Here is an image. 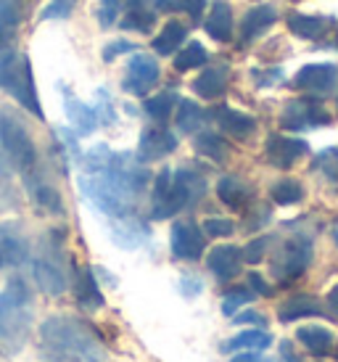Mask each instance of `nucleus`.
Wrapping results in <instances>:
<instances>
[{
  "label": "nucleus",
  "instance_id": "obj_1",
  "mask_svg": "<svg viewBox=\"0 0 338 362\" xmlns=\"http://www.w3.org/2000/svg\"><path fill=\"white\" fill-rule=\"evenodd\" d=\"M151 175L146 164L127 151H111L95 146L82 156L80 188L98 211L114 220L129 217L138 206Z\"/></svg>",
  "mask_w": 338,
  "mask_h": 362
},
{
  "label": "nucleus",
  "instance_id": "obj_2",
  "mask_svg": "<svg viewBox=\"0 0 338 362\" xmlns=\"http://www.w3.org/2000/svg\"><path fill=\"white\" fill-rule=\"evenodd\" d=\"M40 346L48 362H109L95 328L71 315H53L42 322Z\"/></svg>",
  "mask_w": 338,
  "mask_h": 362
},
{
  "label": "nucleus",
  "instance_id": "obj_3",
  "mask_svg": "<svg viewBox=\"0 0 338 362\" xmlns=\"http://www.w3.org/2000/svg\"><path fill=\"white\" fill-rule=\"evenodd\" d=\"M35 320V299L24 278H11L0 291V354L13 357L27 344Z\"/></svg>",
  "mask_w": 338,
  "mask_h": 362
},
{
  "label": "nucleus",
  "instance_id": "obj_4",
  "mask_svg": "<svg viewBox=\"0 0 338 362\" xmlns=\"http://www.w3.org/2000/svg\"><path fill=\"white\" fill-rule=\"evenodd\" d=\"M37 164V148L30 130L8 109L0 111V175L30 172Z\"/></svg>",
  "mask_w": 338,
  "mask_h": 362
},
{
  "label": "nucleus",
  "instance_id": "obj_5",
  "mask_svg": "<svg viewBox=\"0 0 338 362\" xmlns=\"http://www.w3.org/2000/svg\"><path fill=\"white\" fill-rule=\"evenodd\" d=\"M64 238H66V230H61V228L45 233L40 238L35 264H32L37 288L48 296H61L69 288V275H66V264H64Z\"/></svg>",
  "mask_w": 338,
  "mask_h": 362
},
{
  "label": "nucleus",
  "instance_id": "obj_6",
  "mask_svg": "<svg viewBox=\"0 0 338 362\" xmlns=\"http://www.w3.org/2000/svg\"><path fill=\"white\" fill-rule=\"evenodd\" d=\"M0 88L8 95H13L32 117L45 119V111H42L37 88H35V77H32L30 59L24 53H16L13 48L0 53Z\"/></svg>",
  "mask_w": 338,
  "mask_h": 362
},
{
  "label": "nucleus",
  "instance_id": "obj_7",
  "mask_svg": "<svg viewBox=\"0 0 338 362\" xmlns=\"http://www.w3.org/2000/svg\"><path fill=\"white\" fill-rule=\"evenodd\" d=\"M312 262V243L307 238H291L272 257V275L280 283H291L301 278Z\"/></svg>",
  "mask_w": 338,
  "mask_h": 362
},
{
  "label": "nucleus",
  "instance_id": "obj_8",
  "mask_svg": "<svg viewBox=\"0 0 338 362\" xmlns=\"http://www.w3.org/2000/svg\"><path fill=\"white\" fill-rule=\"evenodd\" d=\"M280 124L293 132L315 130V127L330 124V114L317 98H293L286 103V109L280 114Z\"/></svg>",
  "mask_w": 338,
  "mask_h": 362
},
{
  "label": "nucleus",
  "instance_id": "obj_9",
  "mask_svg": "<svg viewBox=\"0 0 338 362\" xmlns=\"http://www.w3.org/2000/svg\"><path fill=\"white\" fill-rule=\"evenodd\" d=\"M182 209H185V206H182L180 193H177V188H175V172L164 167V170L153 177L148 217L151 220H169V217H175V214Z\"/></svg>",
  "mask_w": 338,
  "mask_h": 362
},
{
  "label": "nucleus",
  "instance_id": "obj_10",
  "mask_svg": "<svg viewBox=\"0 0 338 362\" xmlns=\"http://www.w3.org/2000/svg\"><path fill=\"white\" fill-rule=\"evenodd\" d=\"M169 249L177 259L196 262L206 249V238L196 222H175L172 225V235H169Z\"/></svg>",
  "mask_w": 338,
  "mask_h": 362
},
{
  "label": "nucleus",
  "instance_id": "obj_11",
  "mask_svg": "<svg viewBox=\"0 0 338 362\" xmlns=\"http://www.w3.org/2000/svg\"><path fill=\"white\" fill-rule=\"evenodd\" d=\"M159 82V64L151 59L148 53H132L127 61V77H124V90L132 95H146V93Z\"/></svg>",
  "mask_w": 338,
  "mask_h": 362
},
{
  "label": "nucleus",
  "instance_id": "obj_12",
  "mask_svg": "<svg viewBox=\"0 0 338 362\" xmlns=\"http://www.w3.org/2000/svg\"><path fill=\"white\" fill-rule=\"evenodd\" d=\"M338 85V66L336 64H309L296 74L293 88L315 93V95H328Z\"/></svg>",
  "mask_w": 338,
  "mask_h": 362
},
{
  "label": "nucleus",
  "instance_id": "obj_13",
  "mask_svg": "<svg viewBox=\"0 0 338 362\" xmlns=\"http://www.w3.org/2000/svg\"><path fill=\"white\" fill-rule=\"evenodd\" d=\"M30 257V243L24 238L19 225L0 222V270L3 267H19Z\"/></svg>",
  "mask_w": 338,
  "mask_h": 362
},
{
  "label": "nucleus",
  "instance_id": "obj_14",
  "mask_svg": "<svg viewBox=\"0 0 338 362\" xmlns=\"http://www.w3.org/2000/svg\"><path fill=\"white\" fill-rule=\"evenodd\" d=\"M177 148V138L175 132H169L167 127H148V130L140 132V143H138V159L143 164H151V161H159L164 156Z\"/></svg>",
  "mask_w": 338,
  "mask_h": 362
},
{
  "label": "nucleus",
  "instance_id": "obj_15",
  "mask_svg": "<svg viewBox=\"0 0 338 362\" xmlns=\"http://www.w3.org/2000/svg\"><path fill=\"white\" fill-rule=\"evenodd\" d=\"M307 151H309V146L301 141V138H286V135H269L267 146H264L267 161L272 167H278V170L293 167Z\"/></svg>",
  "mask_w": 338,
  "mask_h": 362
},
{
  "label": "nucleus",
  "instance_id": "obj_16",
  "mask_svg": "<svg viewBox=\"0 0 338 362\" xmlns=\"http://www.w3.org/2000/svg\"><path fill=\"white\" fill-rule=\"evenodd\" d=\"M240 264H243V254H240L238 246H230V243H225V246H214V249L209 252V257H206V267H209V272L222 283L233 281V278L240 272Z\"/></svg>",
  "mask_w": 338,
  "mask_h": 362
},
{
  "label": "nucleus",
  "instance_id": "obj_17",
  "mask_svg": "<svg viewBox=\"0 0 338 362\" xmlns=\"http://www.w3.org/2000/svg\"><path fill=\"white\" fill-rule=\"evenodd\" d=\"M24 182H27V193L35 202V206L40 211H48V214H61L64 211V202H61V193L50 185L45 177L35 175V170L24 172Z\"/></svg>",
  "mask_w": 338,
  "mask_h": 362
},
{
  "label": "nucleus",
  "instance_id": "obj_18",
  "mask_svg": "<svg viewBox=\"0 0 338 362\" xmlns=\"http://www.w3.org/2000/svg\"><path fill=\"white\" fill-rule=\"evenodd\" d=\"M74 296H77L82 310L88 312L100 310L106 304V299H103V293L98 288V281H95V272L88 264H77L74 267Z\"/></svg>",
  "mask_w": 338,
  "mask_h": 362
},
{
  "label": "nucleus",
  "instance_id": "obj_19",
  "mask_svg": "<svg viewBox=\"0 0 338 362\" xmlns=\"http://www.w3.org/2000/svg\"><path fill=\"white\" fill-rule=\"evenodd\" d=\"M214 119L222 127V132L230 135V138H235V141H249L251 135L257 132V119L254 117L243 114V111L230 109V106L214 109Z\"/></svg>",
  "mask_w": 338,
  "mask_h": 362
},
{
  "label": "nucleus",
  "instance_id": "obj_20",
  "mask_svg": "<svg viewBox=\"0 0 338 362\" xmlns=\"http://www.w3.org/2000/svg\"><path fill=\"white\" fill-rule=\"evenodd\" d=\"M64 111H66V119L71 122V127L77 130V135H90V132L98 130V114L93 106H85V101L74 98L69 93V88H64Z\"/></svg>",
  "mask_w": 338,
  "mask_h": 362
},
{
  "label": "nucleus",
  "instance_id": "obj_21",
  "mask_svg": "<svg viewBox=\"0 0 338 362\" xmlns=\"http://www.w3.org/2000/svg\"><path fill=\"white\" fill-rule=\"evenodd\" d=\"M175 188L180 193V202L182 206L188 209L193 204H199L204 199V193H206V180H204V175L196 172L193 167H180L175 172Z\"/></svg>",
  "mask_w": 338,
  "mask_h": 362
},
{
  "label": "nucleus",
  "instance_id": "obj_22",
  "mask_svg": "<svg viewBox=\"0 0 338 362\" xmlns=\"http://www.w3.org/2000/svg\"><path fill=\"white\" fill-rule=\"evenodd\" d=\"M228 66H209V69H204L193 80V93L201 95V98H206V101H214L219 98L222 93L228 90Z\"/></svg>",
  "mask_w": 338,
  "mask_h": 362
},
{
  "label": "nucleus",
  "instance_id": "obj_23",
  "mask_svg": "<svg viewBox=\"0 0 338 362\" xmlns=\"http://www.w3.org/2000/svg\"><path fill=\"white\" fill-rule=\"evenodd\" d=\"M217 196L219 202L225 204V206H230V209H243L251 202L254 191H251V185L246 180H240L235 175H225L217 182Z\"/></svg>",
  "mask_w": 338,
  "mask_h": 362
},
{
  "label": "nucleus",
  "instance_id": "obj_24",
  "mask_svg": "<svg viewBox=\"0 0 338 362\" xmlns=\"http://www.w3.org/2000/svg\"><path fill=\"white\" fill-rule=\"evenodd\" d=\"M21 19L24 16H21L19 0H0V53L13 48Z\"/></svg>",
  "mask_w": 338,
  "mask_h": 362
},
{
  "label": "nucleus",
  "instance_id": "obj_25",
  "mask_svg": "<svg viewBox=\"0 0 338 362\" xmlns=\"http://www.w3.org/2000/svg\"><path fill=\"white\" fill-rule=\"evenodd\" d=\"M275 21H278V11L272 8V6H257V8H251L243 16V24H240V40L251 42L262 32H267Z\"/></svg>",
  "mask_w": 338,
  "mask_h": 362
},
{
  "label": "nucleus",
  "instance_id": "obj_26",
  "mask_svg": "<svg viewBox=\"0 0 338 362\" xmlns=\"http://www.w3.org/2000/svg\"><path fill=\"white\" fill-rule=\"evenodd\" d=\"M204 30L209 37L219 42H228L233 37V8H230L225 0H214L211 3V13L206 24H204Z\"/></svg>",
  "mask_w": 338,
  "mask_h": 362
},
{
  "label": "nucleus",
  "instance_id": "obj_27",
  "mask_svg": "<svg viewBox=\"0 0 338 362\" xmlns=\"http://www.w3.org/2000/svg\"><path fill=\"white\" fill-rule=\"evenodd\" d=\"M317 315H325V310L315 296H307V293L291 296L289 302H283L278 310L280 322H293L298 317H317Z\"/></svg>",
  "mask_w": 338,
  "mask_h": 362
},
{
  "label": "nucleus",
  "instance_id": "obj_28",
  "mask_svg": "<svg viewBox=\"0 0 338 362\" xmlns=\"http://www.w3.org/2000/svg\"><path fill=\"white\" fill-rule=\"evenodd\" d=\"M296 339L307 346V352L317 354V357H325L333 349V333L328 328H322V325H304V328H298Z\"/></svg>",
  "mask_w": 338,
  "mask_h": 362
},
{
  "label": "nucleus",
  "instance_id": "obj_29",
  "mask_svg": "<svg viewBox=\"0 0 338 362\" xmlns=\"http://www.w3.org/2000/svg\"><path fill=\"white\" fill-rule=\"evenodd\" d=\"M330 21L325 16H307V13H291L289 16V30L301 37V40H317L325 35Z\"/></svg>",
  "mask_w": 338,
  "mask_h": 362
},
{
  "label": "nucleus",
  "instance_id": "obj_30",
  "mask_svg": "<svg viewBox=\"0 0 338 362\" xmlns=\"http://www.w3.org/2000/svg\"><path fill=\"white\" fill-rule=\"evenodd\" d=\"M272 344V336L267 331H243L222 344V352H262Z\"/></svg>",
  "mask_w": 338,
  "mask_h": 362
},
{
  "label": "nucleus",
  "instance_id": "obj_31",
  "mask_svg": "<svg viewBox=\"0 0 338 362\" xmlns=\"http://www.w3.org/2000/svg\"><path fill=\"white\" fill-rule=\"evenodd\" d=\"M185 37H188V27L180 24V21H169L167 27L153 37V51L159 56H172L185 42Z\"/></svg>",
  "mask_w": 338,
  "mask_h": 362
},
{
  "label": "nucleus",
  "instance_id": "obj_32",
  "mask_svg": "<svg viewBox=\"0 0 338 362\" xmlns=\"http://www.w3.org/2000/svg\"><path fill=\"white\" fill-rule=\"evenodd\" d=\"M196 151H199L204 159L225 164L230 156V146L225 143L222 135H217V132H199V135H196Z\"/></svg>",
  "mask_w": 338,
  "mask_h": 362
},
{
  "label": "nucleus",
  "instance_id": "obj_33",
  "mask_svg": "<svg viewBox=\"0 0 338 362\" xmlns=\"http://www.w3.org/2000/svg\"><path fill=\"white\" fill-rule=\"evenodd\" d=\"M122 27L124 30L148 32L153 27V11L148 8V0H129L127 13L122 19Z\"/></svg>",
  "mask_w": 338,
  "mask_h": 362
},
{
  "label": "nucleus",
  "instance_id": "obj_34",
  "mask_svg": "<svg viewBox=\"0 0 338 362\" xmlns=\"http://www.w3.org/2000/svg\"><path fill=\"white\" fill-rule=\"evenodd\" d=\"M146 235H148L146 228H143L138 220H132V214H129V217H120V220L114 222V241L120 243V246H124V249H127V246L129 249L138 246Z\"/></svg>",
  "mask_w": 338,
  "mask_h": 362
},
{
  "label": "nucleus",
  "instance_id": "obj_35",
  "mask_svg": "<svg viewBox=\"0 0 338 362\" xmlns=\"http://www.w3.org/2000/svg\"><path fill=\"white\" fill-rule=\"evenodd\" d=\"M175 106H177V95H175V93H169V90H164V93H159V95H151V98H146V103H143V111H146L153 122L164 124V122H169V117H172Z\"/></svg>",
  "mask_w": 338,
  "mask_h": 362
},
{
  "label": "nucleus",
  "instance_id": "obj_36",
  "mask_svg": "<svg viewBox=\"0 0 338 362\" xmlns=\"http://www.w3.org/2000/svg\"><path fill=\"white\" fill-rule=\"evenodd\" d=\"M206 111L201 109L199 103L193 101H180V109H177V127L180 132H185V135H190V132H199V127L206 122Z\"/></svg>",
  "mask_w": 338,
  "mask_h": 362
},
{
  "label": "nucleus",
  "instance_id": "obj_37",
  "mask_svg": "<svg viewBox=\"0 0 338 362\" xmlns=\"http://www.w3.org/2000/svg\"><path fill=\"white\" fill-rule=\"evenodd\" d=\"M206 59H209L206 48H204L201 42H190V45H185L182 51L175 53V69H177V71L199 69V66H204V64H206Z\"/></svg>",
  "mask_w": 338,
  "mask_h": 362
},
{
  "label": "nucleus",
  "instance_id": "obj_38",
  "mask_svg": "<svg viewBox=\"0 0 338 362\" xmlns=\"http://www.w3.org/2000/svg\"><path fill=\"white\" fill-rule=\"evenodd\" d=\"M272 202L280 204V206H291V204H298L304 199V188L298 180H280L272 185Z\"/></svg>",
  "mask_w": 338,
  "mask_h": 362
},
{
  "label": "nucleus",
  "instance_id": "obj_39",
  "mask_svg": "<svg viewBox=\"0 0 338 362\" xmlns=\"http://www.w3.org/2000/svg\"><path fill=\"white\" fill-rule=\"evenodd\" d=\"M251 299H254V291H249V288H233V291H228L225 299H222V315L233 317V315H235L243 304H249Z\"/></svg>",
  "mask_w": 338,
  "mask_h": 362
},
{
  "label": "nucleus",
  "instance_id": "obj_40",
  "mask_svg": "<svg viewBox=\"0 0 338 362\" xmlns=\"http://www.w3.org/2000/svg\"><path fill=\"white\" fill-rule=\"evenodd\" d=\"M233 233H235L233 220H225V217H209V220H204V235H209V238H228Z\"/></svg>",
  "mask_w": 338,
  "mask_h": 362
},
{
  "label": "nucleus",
  "instance_id": "obj_41",
  "mask_svg": "<svg viewBox=\"0 0 338 362\" xmlns=\"http://www.w3.org/2000/svg\"><path fill=\"white\" fill-rule=\"evenodd\" d=\"M74 3H77V0H50L48 6L40 11V21L66 19L71 11H74Z\"/></svg>",
  "mask_w": 338,
  "mask_h": 362
},
{
  "label": "nucleus",
  "instance_id": "obj_42",
  "mask_svg": "<svg viewBox=\"0 0 338 362\" xmlns=\"http://www.w3.org/2000/svg\"><path fill=\"white\" fill-rule=\"evenodd\" d=\"M315 167L325 172V177L338 182V148H328L315 159Z\"/></svg>",
  "mask_w": 338,
  "mask_h": 362
},
{
  "label": "nucleus",
  "instance_id": "obj_43",
  "mask_svg": "<svg viewBox=\"0 0 338 362\" xmlns=\"http://www.w3.org/2000/svg\"><path fill=\"white\" fill-rule=\"evenodd\" d=\"M269 243H272V238H269V235L254 238L246 249H240V254H243V262H249V264H259V262L264 259V252H267Z\"/></svg>",
  "mask_w": 338,
  "mask_h": 362
},
{
  "label": "nucleus",
  "instance_id": "obj_44",
  "mask_svg": "<svg viewBox=\"0 0 338 362\" xmlns=\"http://www.w3.org/2000/svg\"><path fill=\"white\" fill-rule=\"evenodd\" d=\"M122 6L124 0H100V8H98V21L100 27H114L117 24V16H120Z\"/></svg>",
  "mask_w": 338,
  "mask_h": 362
},
{
  "label": "nucleus",
  "instance_id": "obj_45",
  "mask_svg": "<svg viewBox=\"0 0 338 362\" xmlns=\"http://www.w3.org/2000/svg\"><path fill=\"white\" fill-rule=\"evenodd\" d=\"M98 106H95V114H98V122L100 124H114L117 122V111H114V106H111V98L109 93L98 90Z\"/></svg>",
  "mask_w": 338,
  "mask_h": 362
},
{
  "label": "nucleus",
  "instance_id": "obj_46",
  "mask_svg": "<svg viewBox=\"0 0 338 362\" xmlns=\"http://www.w3.org/2000/svg\"><path fill=\"white\" fill-rule=\"evenodd\" d=\"M132 51H135V45L129 40H114L111 45L103 48V61H114L117 56H122V53H132Z\"/></svg>",
  "mask_w": 338,
  "mask_h": 362
},
{
  "label": "nucleus",
  "instance_id": "obj_47",
  "mask_svg": "<svg viewBox=\"0 0 338 362\" xmlns=\"http://www.w3.org/2000/svg\"><path fill=\"white\" fill-rule=\"evenodd\" d=\"M251 77L257 80L259 88H269V85H275L278 80H283V71H280V69H267V71L254 69V71H251Z\"/></svg>",
  "mask_w": 338,
  "mask_h": 362
},
{
  "label": "nucleus",
  "instance_id": "obj_48",
  "mask_svg": "<svg viewBox=\"0 0 338 362\" xmlns=\"http://www.w3.org/2000/svg\"><path fill=\"white\" fill-rule=\"evenodd\" d=\"M180 288H182V296H199V293L204 291V283H201V278H196V275H182Z\"/></svg>",
  "mask_w": 338,
  "mask_h": 362
},
{
  "label": "nucleus",
  "instance_id": "obj_49",
  "mask_svg": "<svg viewBox=\"0 0 338 362\" xmlns=\"http://www.w3.org/2000/svg\"><path fill=\"white\" fill-rule=\"evenodd\" d=\"M269 220V209L267 206H257L254 214H249V220H246V230H259V228H264Z\"/></svg>",
  "mask_w": 338,
  "mask_h": 362
},
{
  "label": "nucleus",
  "instance_id": "obj_50",
  "mask_svg": "<svg viewBox=\"0 0 338 362\" xmlns=\"http://www.w3.org/2000/svg\"><path fill=\"white\" fill-rule=\"evenodd\" d=\"M233 320L238 325H257V328H267V317L259 315V312H243V315H235Z\"/></svg>",
  "mask_w": 338,
  "mask_h": 362
},
{
  "label": "nucleus",
  "instance_id": "obj_51",
  "mask_svg": "<svg viewBox=\"0 0 338 362\" xmlns=\"http://www.w3.org/2000/svg\"><path fill=\"white\" fill-rule=\"evenodd\" d=\"M249 286H251V291L259 293V296H272V286H269L259 272H249Z\"/></svg>",
  "mask_w": 338,
  "mask_h": 362
},
{
  "label": "nucleus",
  "instance_id": "obj_52",
  "mask_svg": "<svg viewBox=\"0 0 338 362\" xmlns=\"http://www.w3.org/2000/svg\"><path fill=\"white\" fill-rule=\"evenodd\" d=\"M204 8H206V0H188V3H185V11L190 13V19H193V21L201 19Z\"/></svg>",
  "mask_w": 338,
  "mask_h": 362
},
{
  "label": "nucleus",
  "instance_id": "obj_53",
  "mask_svg": "<svg viewBox=\"0 0 338 362\" xmlns=\"http://www.w3.org/2000/svg\"><path fill=\"white\" fill-rule=\"evenodd\" d=\"M328 310L338 317V286L328 293Z\"/></svg>",
  "mask_w": 338,
  "mask_h": 362
},
{
  "label": "nucleus",
  "instance_id": "obj_54",
  "mask_svg": "<svg viewBox=\"0 0 338 362\" xmlns=\"http://www.w3.org/2000/svg\"><path fill=\"white\" fill-rule=\"evenodd\" d=\"M233 362H264V360H262V357H257L254 352H246V354H238Z\"/></svg>",
  "mask_w": 338,
  "mask_h": 362
},
{
  "label": "nucleus",
  "instance_id": "obj_55",
  "mask_svg": "<svg viewBox=\"0 0 338 362\" xmlns=\"http://www.w3.org/2000/svg\"><path fill=\"white\" fill-rule=\"evenodd\" d=\"M333 48H338V40H336V42H333Z\"/></svg>",
  "mask_w": 338,
  "mask_h": 362
},
{
  "label": "nucleus",
  "instance_id": "obj_56",
  "mask_svg": "<svg viewBox=\"0 0 338 362\" xmlns=\"http://www.w3.org/2000/svg\"><path fill=\"white\" fill-rule=\"evenodd\" d=\"M336 243H338V230H336Z\"/></svg>",
  "mask_w": 338,
  "mask_h": 362
},
{
  "label": "nucleus",
  "instance_id": "obj_57",
  "mask_svg": "<svg viewBox=\"0 0 338 362\" xmlns=\"http://www.w3.org/2000/svg\"><path fill=\"white\" fill-rule=\"evenodd\" d=\"M336 103H338V101H336Z\"/></svg>",
  "mask_w": 338,
  "mask_h": 362
}]
</instances>
